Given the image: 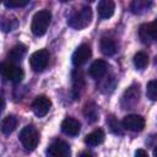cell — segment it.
<instances>
[{
    "instance_id": "26",
    "label": "cell",
    "mask_w": 157,
    "mask_h": 157,
    "mask_svg": "<svg viewBox=\"0 0 157 157\" xmlns=\"http://www.w3.org/2000/svg\"><path fill=\"white\" fill-rule=\"evenodd\" d=\"M31 0H2L4 5L9 9H16V7H23L29 4Z\"/></svg>"
},
{
    "instance_id": "1",
    "label": "cell",
    "mask_w": 157,
    "mask_h": 157,
    "mask_svg": "<svg viewBox=\"0 0 157 157\" xmlns=\"http://www.w3.org/2000/svg\"><path fill=\"white\" fill-rule=\"evenodd\" d=\"M92 20V10L90 6H83L80 10H76L67 20V25L74 29L86 28Z\"/></svg>"
},
{
    "instance_id": "12",
    "label": "cell",
    "mask_w": 157,
    "mask_h": 157,
    "mask_svg": "<svg viewBox=\"0 0 157 157\" xmlns=\"http://www.w3.org/2000/svg\"><path fill=\"white\" fill-rule=\"evenodd\" d=\"M139 36L142 43L145 44H150L153 40L157 39V33L152 27V23H145L140 27L139 29Z\"/></svg>"
},
{
    "instance_id": "14",
    "label": "cell",
    "mask_w": 157,
    "mask_h": 157,
    "mask_svg": "<svg viewBox=\"0 0 157 157\" xmlns=\"http://www.w3.org/2000/svg\"><path fill=\"white\" fill-rule=\"evenodd\" d=\"M85 88V77L80 70H75L72 72V93L77 99L81 96V92Z\"/></svg>"
},
{
    "instance_id": "3",
    "label": "cell",
    "mask_w": 157,
    "mask_h": 157,
    "mask_svg": "<svg viewBox=\"0 0 157 157\" xmlns=\"http://www.w3.org/2000/svg\"><path fill=\"white\" fill-rule=\"evenodd\" d=\"M20 141L26 150L28 151L34 150L39 142V134L37 129L32 125H26L20 131Z\"/></svg>"
},
{
    "instance_id": "7",
    "label": "cell",
    "mask_w": 157,
    "mask_h": 157,
    "mask_svg": "<svg viewBox=\"0 0 157 157\" xmlns=\"http://www.w3.org/2000/svg\"><path fill=\"white\" fill-rule=\"evenodd\" d=\"M47 153L52 157H69L71 155V150L65 141L55 140L49 145Z\"/></svg>"
},
{
    "instance_id": "15",
    "label": "cell",
    "mask_w": 157,
    "mask_h": 157,
    "mask_svg": "<svg viewBox=\"0 0 157 157\" xmlns=\"http://www.w3.org/2000/svg\"><path fill=\"white\" fill-rule=\"evenodd\" d=\"M97 10H98V15L102 18H110L115 10L114 1L113 0H99Z\"/></svg>"
},
{
    "instance_id": "2",
    "label": "cell",
    "mask_w": 157,
    "mask_h": 157,
    "mask_svg": "<svg viewBox=\"0 0 157 157\" xmlns=\"http://www.w3.org/2000/svg\"><path fill=\"white\" fill-rule=\"evenodd\" d=\"M50 20H52V13L49 11H47V10L38 11L32 18V23H31L32 33L37 37L45 34V32L50 25Z\"/></svg>"
},
{
    "instance_id": "24",
    "label": "cell",
    "mask_w": 157,
    "mask_h": 157,
    "mask_svg": "<svg viewBox=\"0 0 157 157\" xmlns=\"http://www.w3.org/2000/svg\"><path fill=\"white\" fill-rule=\"evenodd\" d=\"M18 26V21L16 17L13 16H9V17H2L1 20V28L4 32H10L16 29Z\"/></svg>"
},
{
    "instance_id": "16",
    "label": "cell",
    "mask_w": 157,
    "mask_h": 157,
    "mask_svg": "<svg viewBox=\"0 0 157 157\" xmlns=\"http://www.w3.org/2000/svg\"><path fill=\"white\" fill-rule=\"evenodd\" d=\"M152 0H132L130 4V10L135 15H142L146 13L152 7Z\"/></svg>"
},
{
    "instance_id": "13",
    "label": "cell",
    "mask_w": 157,
    "mask_h": 157,
    "mask_svg": "<svg viewBox=\"0 0 157 157\" xmlns=\"http://www.w3.org/2000/svg\"><path fill=\"white\" fill-rule=\"evenodd\" d=\"M107 70H108V64L107 61L104 60H96L92 63V65L90 66V76L96 78V80H99L102 78L105 74H107Z\"/></svg>"
},
{
    "instance_id": "23",
    "label": "cell",
    "mask_w": 157,
    "mask_h": 157,
    "mask_svg": "<svg viewBox=\"0 0 157 157\" xmlns=\"http://www.w3.org/2000/svg\"><path fill=\"white\" fill-rule=\"evenodd\" d=\"M134 65L139 70H144L148 65V55L145 52H139L134 56Z\"/></svg>"
},
{
    "instance_id": "31",
    "label": "cell",
    "mask_w": 157,
    "mask_h": 157,
    "mask_svg": "<svg viewBox=\"0 0 157 157\" xmlns=\"http://www.w3.org/2000/svg\"><path fill=\"white\" fill-rule=\"evenodd\" d=\"M155 63H156V65H157V56H156V60H155Z\"/></svg>"
},
{
    "instance_id": "30",
    "label": "cell",
    "mask_w": 157,
    "mask_h": 157,
    "mask_svg": "<svg viewBox=\"0 0 157 157\" xmlns=\"http://www.w3.org/2000/svg\"><path fill=\"white\" fill-rule=\"evenodd\" d=\"M61 2H67V1H70V0H60Z\"/></svg>"
},
{
    "instance_id": "4",
    "label": "cell",
    "mask_w": 157,
    "mask_h": 157,
    "mask_svg": "<svg viewBox=\"0 0 157 157\" xmlns=\"http://www.w3.org/2000/svg\"><path fill=\"white\" fill-rule=\"evenodd\" d=\"M1 74L5 78L13 83H20L23 80L25 72L23 70L17 66L15 63H2L1 64Z\"/></svg>"
},
{
    "instance_id": "5",
    "label": "cell",
    "mask_w": 157,
    "mask_h": 157,
    "mask_svg": "<svg viewBox=\"0 0 157 157\" xmlns=\"http://www.w3.org/2000/svg\"><path fill=\"white\" fill-rule=\"evenodd\" d=\"M49 63V52L45 49H40L34 52L29 58V65L33 71L40 72L43 71Z\"/></svg>"
},
{
    "instance_id": "20",
    "label": "cell",
    "mask_w": 157,
    "mask_h": 157,
    "mask_svg": "<svg viewBox=\"0 0 157 157\" xmlns=\"http://www.w3.org/2000/svg\"><path fill=\"white\" fill-rule=\"evenodd\" d=\"M83 115L85 118L90 121V123H94L98 120V117H99V112H98V107L96 103L91 102V103H87L83 108Z\"/></svg>"
},
{
    "instance_id": "9",
    "label": "cell",
    "mask_w": 157,
    "mask_h": 157,
    "mask_svg": "<svg viewBox=\"0 0 157 157\" xmlns=\"http://www.w3.org/2000/svg\"><path fill=\"white\" fill-rule=\"evenodd\" d=\"M124 129L129 131H141L145 128V119L137 114H129L123 119Z\"/></svg>"
},
{
    "instance_id": "25",
    "label": "cell",
    "mask_w": 157,
    "mask_h": 157,
    "mask_svg": "<svg viewBox=\"0 0 157 157\" xmlns=\"http://www.w3.org/2000/svg\"><path fill=\"white\" fill-rule=\"evenodd\" d=\"M146 96L151 101H157V80H151L146 86Z\"/></svg>"
},
{
    "instance_id": "11",
    "label": "cell",
    "mask_w": 157,
    "mask_h": 157,
    "mask_svg": "<svg viewBox=\"0 0 157 157\" xmlns=\"http://www.w3.org/2000/svg\"><path fill=\"white\" fill-rule=\"evenodd\" d=\"M81 130V123L75 119V118H65L61 123V131L66 135H70V136H76L78 135Z\"/></svg>"
},
{
    "instance_id": "22",
    "label": "cell",
    "mask_w": 157,
    "mask_h": 157,
    "mask_svg": "<svg viewBox=\"0 0 157 157\" xmlns=\"http://www.w3.org/2000/svg\"><path fill=\"white\" fill-rule=\"evenodd\" d=\"M107 124H108V126H109V129L113 134H115V135H121L123 134V129H124L123 123H119L118 119L114 115H109L107 118Z\"/></svg>"
},
{
    "instance_id": "27",
    "label": "cell",
    "mask_w": 157,
    "mask_h": 157,
    "mask_svg": "<svg viewBox=\"0 0 157 157\" xmlns=\"http://www.w3.org/2000/svg\"><path fill=\"white\" fill-rule=\"evenodd\" d=\"M135 156H136V157H140V156H142V157H147L148 153H147L146 151H144V150H137V151L135 152Z\"/></svg>"
},
{
    "instance_id": "32",
    "label": "cell",
    "mask_w": 157,
    "mask_h": 157,
    "mask_svg": "<svg viewBox=\"0 0 157 157\" xmlns=\"http://www.w3.org/2000/svg\"><path fill=\"white\" fill-rule=\"evenodd\" d=\"M88 1H90V2H92V1H94V0H88Z\"/></svg>"
},
{
    "instance_id": "17",
    "label": "cell",
    "mask_w": 157,
    "mask_h": 157,
    "mask_svg": "<svg viewBox=\"0 0 157 157\" xmlns=\"http://www.w3.org/2000/svg\"><path fill=\"white\" fill-rule=\"evenodd\" d=\"M26 52H27L26 45H23V44H16L7 53V59H9L10 63H18V61H21L23 59Z\"/></svg>"
},
{
    "instance_id": "10",
    "label": "cell",
    "mask_w": 157,
    "mask_h": 157,
    "mask_svg": "<svg viewBox=\"0 0 157 157\" xmlns=\"http://www.w3.org/2000/svg\"><path fill=\"white\" fill-rule=\"evenodd\" d=\"M91 47L88 44H81L72 54V64L75 66H81L85 63H87V60L91 58Z\"/></svg>"
},
{
    "instance_id": "29",
    "label": "cell",
    "mask_w": 157,
    "mask_h": 157,
    "mask_svg": "<svg viewBox=\"0 0 157 157\" xmlns=\"http://www.w3.org/2000/svg\"><path fill=\"white\" fill-rule=\"evenodd\" d=\"M153 156H156V157H157V147L153 150Z\"/></svg>"
},
{
    "instance_id": "21",
    "label": "cell",
    "mask_w": 157,
    "mask_h": 157,
    "mask_svg": "<svg viewBox=\"0 0 157 157\" xmlns=\"http://www.w3.org/2000/svg\"><path fill=\"white\" fill-rule=\"evenodd\" d=\"M16 125H17V120H16V118L13 115L5 117L2 119V121H1V131H2V134L10 135L15 130Z\"/></svg>"
},
{
    "instance_id": "8",
    "label": "cell",
    "mask_w": 157,
    "mask_h": 157,
    "mask_svg": "<svg viewBox=\"0 0 157 157\" xmlns=\"http://www.w3.org/2000/svg\"><path fill=\"white\" fill-rule=\"evenodd\" d=\"M50 107H52V101L47 96H38L32 102V110L39 118L45 117L48 114Z\"/></svg>"
},
{
    "instance_id": "28",
    "label": "cell",
    "mask_w": 157,
    "mask_h": 157,
    "mask_svg": "<svg viewBox=\"0 0 157 157\" xmlns=\"http://www.w3.org/2000/svg\"><path fill=\"white\" fill-rule=\"evenodd\" d=\"M152 23V27H153V29L156 31V33H157V18L153 21V22H151Z\"/></svg>"
},
{
    "instance_id": "19",
    "label": "cell",
    "mask_w": 157,
    "mask_h": 157,
    "mask_svg": "<svg viewBox=\"0 0 157 157\" xmlns=\"http://www.w3.org/2000/svg\"><path fill=\"white\" fill-rule=\"evenodd\" d=\"M99 48H101V52L104 55H107V56H112V55H114L117 53V44H115V42L112 38H108V37H103L101 39Z\"/></svg>"
},
{
    "instance_id": "6",
    "label": "cell",
    "mask_w": 157,
    "mask_h": 157,
    "mask_svg": "<svg viewBox=\"0 0 157 157\" xmlns=\"http://www.w3.org/2000/svg\"><path fill=\"white\" fill-rule=\"evenodd\" d=\"M140 99V88L139 85L130 86L121 97V107L123 109H131L134 108Z\"/></svg>"
},
{
    "instance_id": "18",
    "label": "cell",
    "mask_w": 157,
    "mask_h": 157,
    "mask_svg": "<svg viewBox=\"0 0 157 157\" xmlns=\"http://www.w3.org/2000/svg\"><path fill=\"white\" fill-rule=\"evenodd\" d=\"M104 137H105L104 131L102 129H97V130L90 132L88 135H86L85 142L88 146H98L104 141Z\"/></svg>"
}]
</instances>
